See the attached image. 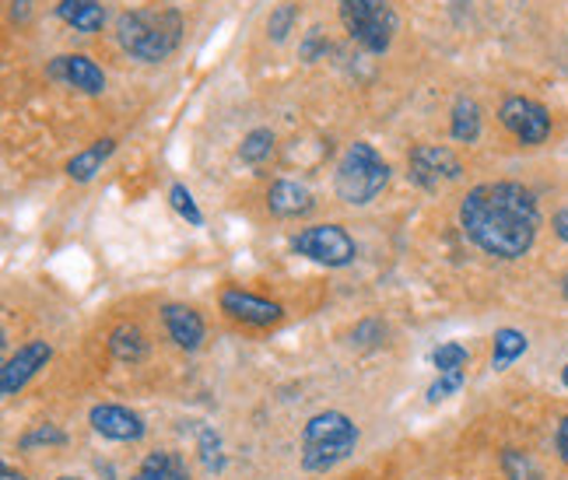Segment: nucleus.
Here are the masks:
<instances>
[{
  "mask_svg": "<svg viewBox=\"0 0 568 480\" xmlns=\"http://www.w3.org/2000/svg\"><path fill=\"white\" fill-rule=\"evenodd\" d=\"M57 14L74 32H99L105 25V11L99 0H60Z\"/></svg>",
  "mask_w": 568,
  "mask_h": 480,
  "instance_id": "f3484780",
  "label": "nucleus"
},
{
  "mask_svg": "<svg viewBox=\"0 0 568 480\" xmlns=\"http://www.w3.org/2000/svg\"><path fill=\"white\" fill-rule=\"evenodd\" d=\"M467 382V372H449V376H439L432 386H428V404H439V400H449L453 392H460Z\"/></svg>",
  "mask_w": 568,
  "mask_h": 480,
  "instance_id": "bb28decb",
  "label": "nucleus"
},
{
  "mask_svg": "<svg viewBox=\"0 0 568 480\" xmlns=\"http://www.w3.org/2000/svg\"><path fill=\"white\" fill-rule=\"evenodd\" d=\"M358 449V425L341 410L313 413L302 428V467L326 473Z\"/></svg>",
  "mask_w": 568,
  "mask_h": 480,
  "instance_id": "7ed1b4c3",
  "label": "nucleus"
},
{
  "mask_svg": "<svg viewBox=\"0 0 568 480\" xmlns=\"http://www.w3.org/2000/svg\"><path fill=\"white\" fill-rule=\"evenodd\" d=\"M57 480H81V477H57Z\"/></svg>",
  "mask_w": 568,
  "mask_h": 480,
  "instance_id": "72a5a7b5",
  "label": "nucleus"
},
{
  "mask_svg": "<svg viewBox=\"0 0 568 480\" xmlns=\"http://www.w3.org/2000/svg\"><path fill=\"white\" fill-rule=\"evenodd\" d=\"M169 204L176 207V214L186 217L190 225H204V214H201V207H196V201H193V193L183 183H176L169 190Z\"/></svg>",
  "mask_w": 568,
  "mask_h": 480,
  "instance_id": "393cba45",
  "label": "nucleus"
},
{
  "mask_svg": "<svg viewBox=\"0 0 568 480\" xmlns=\"http://www.w3.org/2000/svg\"><path fill=\"white\" fill-rule=\"evenodd\" d=\"M292 21H295V4H281V8L271 14V21H267L271 39H274V42H281L284 35L292 32Z\"/></svg>",
  "mask_w": 568,
  "mask_h": 480,
  "instance_id": "cd10ccee",
  "label": "nucleus"
},
{
  "mask_svg": "<svg viewBox=\"0 0 568 480\" xmlns=\"http://www.w3.org/2000/svg\"><path fill=\"white\" fill-rule=\"evenodd\" d=\"M89 425L109 442H141L148 431L141 413L123 404H95L89 413Z\"/></svg>",
  "mask_w": 568,
  "mask_h": 480,
  "instance_id": "1a4fd4ad",
  "label": "nucleus"
},
{
  "mask_svg": "<svg viewBox=\"0 0 568 480\" xmlns=\"http://www.w3.org/2000/svg\"><path fill=\"white\" fill-rule=\"evenodd\" d=\"M123 53L141 63H159L176 53L183 39V18L176 11H126L116 21Z\"/></svg>",
  "mask_w": 568,
  "mask_h": 480,
  "instance_id": "f03ea898",
  "label": "nucleus"
},
{
  "mask_svg": "<svg viewBox=\"0 0 568 480\" xmlns=\"http://www.w3.org/2000/svg\"><path fill=\"white\" fill-rule=\"evenodd\" d=\"M0 477H4V480H26V473L14 470V467H4V473H0Z\"/></svg>",
  "mask_w": 568,
  "mask_h": 480,
  "instance_id": "7c9ffc66",
  "label": "nucleus"
},
{
  "mask_svg": "<svg viewBox=\"0 0 568 480\" xmlns=\"http://www.w3.org/2000/svg\"><path fill=\"white\" fill-rule=\"evenodd\" d=\"M561 382H565V389H568V365L561 368Z\"/></svg>",
  "mask_w": 568,
  "mask_h": 480,
  "instance_id": "473e14b6",
  "label": "nucleus"
},
{
  "mask_svg": "<svg viewBox=\"0 0 568 480\" xmlns=\"http://www.w3.org/2000/svg\"><path fill=\"white\" fill-rule=\"evenodd\" d=\"M292 249L305 259H313V264H323V267H352L355 256H358V246L355 238L347 235L341 225H310L302 228L298 235H292Z\"/></svg>",
  "mask_w": 568,
  "mask_h": 480,
  "instance_id": "423d86ee",
  "label": "nucleus"
},
{
  "mask_svg": "<svg viewBox=\"0 0 568 480\" xmlns=\"http://www.w3.org/2000/svg\"><path fill=\"white\" fill-rule=\"evenodd\" d=\"M50 78L68 84V89H78L84 95H99L105 89V74L95 60L81 57V53H63L50 60Z\"/></svg>",
  "mask_w": 568,
  "mask_h": 480,
  "instance_id": "f8f14e48",
  "label": "nucleus"
},
{
  "mask_svg": "<svg viewBox=\"0 0 568 480\" xmlns=\"http://www.w3.org/2000/svg\"><path fill=\"white\" fill-rule=\"evenodd\" d=\"M267 207L277 217H302L313 211V193L295 180H277L267 190Z\"/></svg>",
  "mask_w": 568,
  "mask_h": 480,
  "instance_id": "4468645a",
  "label": "nucleus"
},
{
  "mask_svg": "<svg viewBox=\"0 0 568 480\" xmlns=\"http://www.w3.org/2000/svg\"><path fill=\"white\" fill-rule=\"evenodd\" d=\"M201 460H204V467H207L211 473L225 467L222 439H217V431H214V428H204V431H201Z\"/></svg>",
  "mask_w": 568,
  "mask_h": 480,
  "instance_id": "a878e982",
  "label": "nucleus"
},
{
  "mask_svg": "<svg viewBox=\"0 0 568 480\" xmlns=\"http://www.w3.org/2000/svg\"><path fill=\"white\" fill-rule=\"evenodd\" d=\"M449 4H460V0H449Z\"/></svg>",
  "mask_w": 568,
  "mask_h": 480,
  "instance_id": "f704fd0d",
  "label": "nucleus"
},
{
  "mask_svg": "<svg viewBox=\"0 0 568 480\" xmlns=\"http://www.w3.org/2000/svg\"><path fill=\"white\" fill-rule=\"evenodd\" d=\"M337 11L347 35L368 53H386L393 32H397V14L389 0H337Z\"/></svg>",
  "mask_w": 568,
  "mask_h": 480,
  "instance_id": "39448f33",
  "label": "nucleus"
},
{
  "mask_svg": "<svg viewBox=\"0 0 568 480\" xmlns=\"http://www.w3.org/2000/svg\"><path fill=\"white\" fill-rule=\"evenodd\" d=\"M523 351H527V334H519V330H513V326H506V330L495 334L491 368H495V372H501V368H509L516 358H523Z\"/></svg>",
  "mask_w": 568,
  "mask_h": 480,
  "instance_id": "aec40b11",
  "label": "nucleus"
},
{
  "mask_svg": "<svg viewBox=\"0 0 568 480\" xmlns=\"http://www.w3.org/2000/svg\"><path fill=\"white\" fill-rule=\"evenodd\" d=\"M501 467H506L509 480H540V470L534 467V460L527 452H519V449H506V456H501Z\"/></svg>",
  "mask_w": 568,
  "mask_h": 480,
  "instance_id": "b1692460",
  "label": "nucleus"
},
{
  "mask_svg": "<svg viewBox=\"0 0 568 480\" xmlns=\"http://www.w3.org/2000/svg\"><path fill=\"white\" fill-rule=\"evenodd\" d=\"M50 358H53V347L47 340H29L26 347H18V355H11L4 372H0V392H4V397H18L39 368H47Z\"/></svg>",
  "mask_w": 568,
  "mask_h": 480,
  "instance_id": "9b49d317",
  "label": "nucleus"
},
{
  "mask_svg": "<svg viewBox=\"0 0 568 480\" xmlns=\"http://www.w3.org/2000/svg\"><path fill=\"white\" fill-rule=\"evenodd\" d=\"M386 183H389V165L383 162L379 151L365 141H355L347 147L344 159L337 162V172H334V190L341 201L352 207L373 204L386 190Z\"/></svg>",
  "mask_w": 568,
  "mask_h": 480,
  "instance_id": "20e7f679",
  "label": "nucleus"
},
{
  "mask_svg": "<svg viewBox=\"0 0 568 480\" xmlns=\"http://www.w3.org/2000/svg\"><path fill=\"white\" fill-rule=\"evenodd\" d=\"M109 355L123 365H138L148 355V337L138 323H120L113 334H109Z\"/></svg>",
  "mask_w": 568,
  "mask_h": 480,
  "instance_id": "dca6fc26",
  "label": "nucleus"
},
{
  "mask_svg": "<svg viewBox=\"0 0 568 480\" xmlns=\"http://www.w3.org/2000/svg\"><path fill=\"white\" fill-rule=\"evenodd\" d=\"M460 228L470 243L498 259H519L530 253L540 207L537 196L523 183H480L474 186L460 204Z\"/></svg>",
  "mask_w": 568,
  "mask_h": 480,
  "instance_id": "f257e3e1",
  "label": "nucleus"
},
{
  "mask_svg": "<svg viewBox=\"0 0 568 480\" xmlns=\"http://www.w3.org/2000/svg\"><path fill=\"white\" fill-rule=\"evenodd\" d=\"M222 313L235 323H246V326H256V330H267V326L281 323L284 319V309L277 302H267V298H256L243 288H225L222 292Z\"/></svg>",
  "mask_w": 568,
  "mask_h": 480,
  "instance_id": "9d476101",
  "label": "nucleus"
},
{
  "mask_svg": "<svg viewBox=\"0 0 568 480\" xmlns=\"http://www.w3.org/2000/svg\"><path fill=\"white\" fill-rule=\"evenodd\" d=\"M271 155H274V134H271V130H264V126L250 130L243 147H239V159L250 162V165H260V162H267Z\"/></svg>",
  "mask_w": 568,
  "mask_h": 480,
  "instance_id": "4be33fe9",
  "label": "nucleus"
},
{
  "mask_svg": "<svg viewBox=\"0 0 568 480\" xmlns=\"http://www.w3.org/2000/svg\"><path fill=\"white\" fill-rule=\"evenodd\" d=\"M116 151V141L113 137H102V141H95L92 147H84V151H78V155L68 162V176L74 180V183H92L99 172H102V162L113 155Z\"/></svg>",
  "mask_w": 568,
  "mask_h": 480,
  "instance_id": "a211bd4d",
  "label": "nucleus"
},
{
  "mask_svg": "<svg viewBox=\"0 0 568 480\" xmlns=\"http://www.w3.org/2000/svg\"><path fill=\"white\" fill-rule=\"evenodd\" d=\"M162 323H165L169 340L176 347H183V351H196V347L204 344L207 326H204L201 313L190 309V305H180V302L162 305Z\"/></svg>",
  "mask_w": 568,
  "mask_h": 480,
  "instance_id": "ddd939ff",
  "label": "nucleus"
},
{
  "mask_svg": "<svg viewBox=\"0 0 568 480\" xmlns=\"http://www.w3.org/2000/svg\"><path fill=\"white\" fill-rule=\"evenodd\" d=\"M39 446H53V449H60V446H68V435H63L57 425H36L32 431L21 435V442H18V449H26V452L39 449Z\"/></svg>",
  "mask_w": 568,
  "mask_h": 480,
  "instance_id": "5701e85b",
  "label": "nucleus"
},
{
  "mask_svg": "<svg viewBox=\"0 0 568 480\" xmlns=\"http://www.w3.org/2000/svg\"><path fill=\"white\" fill-rule=\"evenodd\" d=\"M449 134L460 144H474L480 137V105L474 99H456L453 120H449Z\"/></svg>",
  "mask_w": 568,
  "mask_h": 480,
  "instance_id": "6ab92c4d",
  "label": "nucleus"
},
{
  "mask_svg": "<svg viewBox=\"0 0 568 480\" xmlns=\"http://www.w3.org/2000/svg\"><path fill=\"white\" fill-rule=\"evenodd\" d=\"M460 159L449 147L439 144H418L407 155V176L418 183L422 190H439L443 183L460 180Z\"/></svg>",
  "mask_w": 568,
  "mask_h": 480,
  "instance_id": "6e6552de",
  "label": "nucleus"
},
{
  "mask_svg": "<svg viewBox=\"0 0 568 480\" xmlns=\"http://www.w3.org/2000/svg\"><path fill=\"white\" fill-rule=\"evenodd\" d=\"M555 235L561 238V243H568V211L555 214Z\"/></svg>",
  "mask_w": 568,
  "mask_h": 480,
  "instance_id": "c756f323",
  "label": "nucleus"
},
{
  "mask_svg": "<svg viewBox=\"0 0 568 480\" xmlns=\"http://www.w3.org/2000/svg\"><path fill=\"white\" fill-rule=\"evenodd\" d=\"M498 120H501V126H506L519 144H527V147L544 144V141H548V134H551L548 109H544L540 102H534V99H523V95H513V99L501 102Z\"/></svg>",
  "mask_w": 568,
  "mask_h": 480,
  "instance_id": "0eeeda50",
  "label": "nucleus"
},
{
  "mask_svg": "<svg viewBox=\"0 0 568 480\" xmlns=\"http://www.w3.org/2000/svg\"><path fill=\"white\" fill-rule=\"evenodd\" d=\"M432 365L439 368V376H449V372H467V365H470V351L464 344H439L435 347V355H432Z\"/></svg>",
  "mask_w": 568,
  "mask_h": 480,
  "instance_id": "412c9836",
  "label": "nucleus"
},
{
  "mask_svg": "<svg viewBox=\"0 0 568 480\" xmlns=\"http://www.w3.org/2000/svg\"><path fill=\"white\" fill-rule=\"evenodd\" d=\"M555 446H558V456H561V463L568 467V413H565V418H561V425H558Z\"/></svg>",
  "mask_w": 568,
  "mask_h": 480,
  "instance_id": "c85d7f7f",
  "label": "nucleus"
},
{
  "mask_svg": "<svg viewBox=\"0 0 568 480\" xmlns=\"http://www.w3.org/2000/svg\"><path fill=\"white\" fill-rule=\"evenodd\" d=\"M561 295H565V298H568V274H565V277H561Z\"/></svg>",
  "mask_w": 568,
  "mask_h": 480,
  "instance_id": "2f4dec72",
  "label": "nucleus"
},
{
  "mask_svg": "<svg viewBox=\"0 0 568 480\" xmlns=\"http://www.w3.org/2000/svg\"><path fill=\"white\" fill-rule=\"evenodd\" d=\"M130 480H190V467L180 452L159 449V452L144 456V463L138 467V473Z\"/></svg>",
  "mask_w": 568,
  "mask_h": 480,
  "instance_id": "2eb2a0df",
  "label": "nucleus"
}]
</instances>
